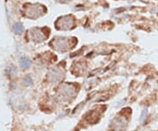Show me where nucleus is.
<instances>
[{"mask_svg": "<svg viewBox=\"0 0 158 131\" xmlns=\"http://www.w3.org/2000/svg\"><path fill=\"white\" fill-rule=\"evenodd\" d=\"M13 31L15 32V33H17V34H21V33L24 32V27L23 26L20 24V23H17V24H15L14 26H13Z\"/></svg>", "mask_w": 158, "mask_h": 131, "instance_id": "1", "label": "nucleus"}, {"mask_svg": "<svg viewBox=\"0 0 158 131\" xmlns=\"http://www.w3.org/2000/svg\"><path fill=\"white\" fill-rule=\"evenodd\" d=\"M20 66L23 69H28L31 66V61L28 58H22L20 61Z\"/></svg>", "mask_w": 158, "mask_h": 131, "instance_id": "2", "label": "nucleus"}, {"mask_svg": "<svg viewBox=\"0 0 158 131\" xmlns=\"http://www.w3.org/2000/svg\"><path fill=\"white\" fill-rule=\"evenodd\" d=\"M23 84L25 86H31L33 85V79L30 76H26V78L23 79Z\"/></svg>", "mask_w": 158, "mask_h": 131, "instance_id": "3", "label": "nucleus"}, {"mask_svg": "<svg viewBox=\"0 0 158 131\" xmlns=\"http://www.w3.org/2000/svg\"><path fill=\"white\" fill-rule=\"evenodd\" d=\"M9 75H10L11 78H15L17 76V69L14 66H12L9 69Z\"/></svg>", "mask_w": 158, "mask_h": 131, "instance_id": "4", "label": "nucleus"}]
</instances>
